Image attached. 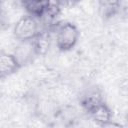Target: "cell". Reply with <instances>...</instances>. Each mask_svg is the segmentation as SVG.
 Segmentation results:
<instances>
[{
  "label": "cell",
  "instance_id": "cell-2",
  "mask_svg": "<svg viewBox=\"0 0 128 128\" xmlns=\"http://www.w3.org/2000/svg\"><path fill=\"white\" fill-rule=\"evenodd\" d=\"M55 40L57 48L66 52L75 47L79 40L80 32L78 28L71 22L58 23L55 27Z\"/></svg>",
  "mask_w": 128,
  "mask_h": 128
},
{
  "label": "cell",
  "instance_id": "cell-1",
  "mask_svg": "<svg viewBox=\"0 0 128 128\" xmlns=\"http://www.w3.org/2000/svg\"><path fill=\"white\" fill-rule=\"evenodd\" d=\"M81 105L98 125L106 127L112 122V112L98 92L90 91L85 94L81 99Z\"/></svg>",
  "mask_w": 128,
  "mask_h": 128
},
{
  "label": "cell",
  "instance_id": "cell-7",
  "mask_svg": "<svg viewBox=\"0 0 128 128\" xmlns=\"http://www.w3.org/2000/svg\"><path fill=\"white\" fill-rule=\"evenodd\" d=\"M57 3L61 6V7H67V8H70V7H73L75 6L76 4H78L81 0H56Z\"/></svg>",
  "mask_w": 128,
  "mask_h": 128
},
{
  "label": "cell",
  "instance_id": "cell-6",
  "mask_svg": "<svg viewBox=\"0 0 128 128\" xmlns=\"http://www.w3.org/2000/svg\"><path fill=\"white\" fill-rule=\"evenodd\" d=\"M99 11L104 18L114 16L120 8L121 0H98Z\"/></svg>",
  "mask_w": 128,
  "mask_h": 128
},
{
  "label": "cell",
  "instance_id": "cell-5",
  "mask_svg": "<svg viewBox=\"0 0 128 128\" xmlns=\"http://www.w3.org/2000/svg\"><path fill=\"white\" fill-rule=\"evenodd\" d=\"M21 67V64L15 54L2 52L0 54V76L1 78L8 77L17 72Z\"/></svg>",
  "mask_w": 128,
  "mask_h": 128
},
{
  "label": "cell",
  "instance_id": "cell-3",
  "mask_svg": "<svg viewBox=\"0 0 128 128\" xmlns=\"http://www.w3.org/2000/svg\"><path fill=\"white\" fill-rule=\"evenodd\" d=\"M42 31V26L39 21L34 16L29 14L22 16L14 25L13 33L16 39L21 42L34 40Z\"/></svg>",
  "mask_w": 128,
  "mask_h": 128
},
{
  "label": "cell",
  "instance_id": "cell-4",
  "mask_svg": "<svg viewBox=\"0 0 128 128\" xmlns=\"http://www.w3.org/2000/svg\"><path fill=\"white\" fill-rule=\"evenodd\" d=\"M21 6L27 14L40 19L48 11L52 4V0H19Z\"/></svg>",
  "mask_w": 128,
  "mask_h": 128
}]
</instances>
